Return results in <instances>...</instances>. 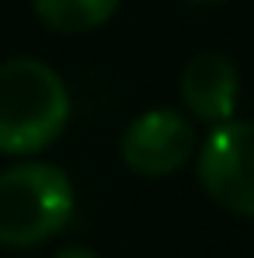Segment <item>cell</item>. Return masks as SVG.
Wrapping results in <instances>:
<instances>
[{"label": "cell", "mask_w": 254, "mask_h": 258, "mask_svg": "<svg viewBox=\"0 0 254 258\" xmlns=\"http://www.w3.org/2000/svg\"><path fill=\"white\" fill-rule=\"evenodd\" d=\"M199 181L212 203L254 216V122H219L199 150Z\"/></svg>", "instance_id": "3957f363"}, {"label": "cell", "mask_w": 254, "mask_h": 258, "mask_svg": "<svg viewBox=\"0 0 254 258\" xmlns=\"http://www.w3.org/2000/svg\"><path fill=\"white\" fill-rule=\"evenodd\" d=\"M73 216V185L56 164H14L0 174V244L32 248Z\"/></svg>", "instance_id": "7a4b0ae2"}, {"label": "cell", "mask_w": 254, "mask_h": 258, "mask_svg": "<svg viewBox=\"0 0 254 258\" xmlns=\"http://www.w3.org/2000/svg\"><path fill=\"white\" fill-rule=\"evenodd\" d=\"M195 154V126L174 108H150L122 133V161L129 171L164 178L181 171Z\"/></svg>", "instance_id": "277c9868"}, {"label": "cell", "mask_w": 254, "mask_h": 258, "mask_svg": "<svg viewBox=\"0 0 254 258\" xmlns=\"http://www.w3.org/2000/svg\"><path fill=\"white\" fill-rule=\"evenodd\" d=\"M59 258H98L94 251H87V248H66Z\"/></svg>", "instance_id": "52a82bcc"}, {"label": "cell", "mask_w": 254, "mask_h": 258, "mask_svg": "<svg viewBox=\"0 0 254 258\" xmlns=\"http://www.w3.org/2000/svg\"><path fill=\"white\" fill-rule=\"evenodd\" d=\"M237 87H240L237 67L223 52H199L195 59H188V67L181 74V98H185L188 112L212 126L233 119Z\"/></svg>", "instance_id": "5b68a950"}, {"label": "cell", "mask_w": 254, "mask_h": 258, "mask_svg": "<svg viewBox=\"0 0 254 258\" xmlns=\"http://www.w3.org/2000/svg\"><path fill=\"white\" fill-rule=\"evenodd\" d=\"M70 119L63 77L32 56L0 63V154H39Z\"/></svg>", "instance_id": "6da1fadb"}, {"label": "cell", "mask_w": 254, "mask_h": 258, "mask_svg": "<svg viewBox=\"0 0 254 258\" xmlns=\"http://www.w3.org/2000/svg\"><path fill=\"white\" fill-rule=\"evenodd\" d=\"M32 4L45 25L52 32H63V35L94 32L119 7V0H32Z\"/></svg>", "instance_id": "8992f818"}, {"label": "cell", "mask_w": 254, "mask_h": 258, "mask_svg": "<svg viewBox=\"0 0 254 258\" xmlns=\"http://www.w3.org/2000/svg\"><path fill=\"white\" fill-rule=\"evenodd\" d=\"M192 4H209V0H192Z\"/></svg>", "instance_id": "ba28073f"}]
</instances>
